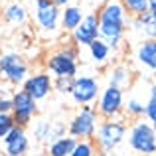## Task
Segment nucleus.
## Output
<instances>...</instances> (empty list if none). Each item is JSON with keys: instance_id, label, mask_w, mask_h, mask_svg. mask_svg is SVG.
<instances>
[{"instance_id": "26", "label": "nucleus", "mask_w": 156, "mask_h": 156, "mask_svg": "<svg viewBox=\"0 0 156 156\" xmlns=\"http://www.w3.org/2000/svg\"><path fill=\"white\" fill-rule=\"evenodd\" d=\"M14 126H16V122H14V119H12L10 113H2L0 115V142H2V138L10 133Z\"/></svg>"}, {"instance_id": "14", "label": "nucleus", "mask_w": 156, "mask_h": 156, "mask_svg": "<svg viewBox=\"0 0 156 156\" xmlns=\"http://www.w3.org/2000/svg\"><path fill=\"white\" fill-rule=\"evenodd\" d=\"M65 129H67V125L61 121H46V119H42V121L34 122V136L42 144H50L55 138L63 136Z\"/></svg>"}, {"instance_id": "4", "label": "nucleus", "mask_w": 156, "mask_h": 156, "mask_svg": "<svg viewBox=\"0 0 156 156\" xmlns=\"http://www.w3.org/2000/svg\"><path fill=\"white\" fill-rule=\"evenodd\" d=\"M101 117L93 105H81L79 111L67 122V134L75 140H93Z\"/></svg>"}, {"instance_id": "22", "label": "nucleus", "mask_w": 156, "mask_h": 156, "mask_svg": "<svg viewBox=\"0 0 156 156\" xmlns=\"http://www.w3.org/2000/svg\"><path fill=\"white\" fill-rule=\"evenodd\" d=\"M121 4L125 6L130 18H136V16L148 12V0H121Z\"/></svg>"}, {"instance_id": "8", "label": "nucleus", "mask_w": 156, "mask_h": 156, "mask_svg": "<svg viewBox=\"0 0 156 156\" xmlns=\"http://www.w3.org/2000/svg\"><path fill=\"white\" fill-rule=\"evenodd\" d=\"M0 77L10 85H22L28 77V63L18 53L0 55Z\"/></svg>"}, {"instance_id": "11", "label": "nucleus", "mask_w": 156, "mask_h": 156, "mask_svg": "<svg viewBox=\"0 0 156 156\" xmlns=\"http://www.w3.org/2000/svg\"><path fill=\"white\" fill-rule=\"evenodd\" d=\"M0 150L2 156H26L30 150V138H28V130L24 126L16 125L0 142Z\"/></svg>"}, {"instance_id": "12", "label": "nucleus", "mask_w": 156, "mask_h": 156, "mask_svg": "<svg viewBox=\"0 0 156 156\" xmlns=\"http://www.w3.org/2000/svg\"><path fill=\"white\" fill-rule=\"evenodd\" d=\"M22 89L34 101H42L53 91V77L48 71H36L26 77V81L22 83Z\"/></svg>"}, {"instance_id": "27", "label": "nucleus", "mask_w": 156, "mask_h": 156, "mask_svg": "<svg viewBox=\"0 0 156 156\" xmlns=\"http://www.w3.org/2000/svg\"><path fill=\"white\" fill-rule=\"evenodd\" d=\"M71 83L73 79H67V77H55L53 79V89L61 95H69L71 93Z\"/></svg>"}, {"instance_id": "24", "label": "nucleus", "mask_w": 156, "mask_h": 156, "mask_svg": "<svg viewBox=\"0 0 156 156\" xmlns=\"http://www.w3.org/2000/svg\"><path fill=\"white\" fill-rule=\"evenodd\" d=\"M122 111H125L129 117L140 119V117H144V103H142V101H138L136 97H129V101H125Z\"/></svg>"}, {"instance_id": "32", "label": "nucleus", "mask_w": 156, "mask_h": 156, "mask_svg": "<svg viewBox=\"0 0 156 156\" xmlns=\"http://www.w3.org/2000/svg\"><path fill=\"white\" fill-rule=\"evenodd\" d=\"M154 79H156V71H154Z\"/></svg>"}, {"instance_id": "23", "label": "nucleus", "mask_w": 156, "mask_h": 156, "mask_svg": "<svg viewBox=\"0 0 156 156\" xmlns=\"http://www.w3.org/2000/svg\"><path fill=\"white\" fill-rule=\"evenodd\" d=\"M69 156H97V146L93 140H77Z\"/></svg>"}, {"instance_id": "5", "label": "nucleus", "mask_w": 156, "mask_h": 156, "mask_svg": "<svg viewBox=\"0 0 156 156\" xmlns=\"http://www.w3.org/2000/svg\"><path fill=\"white\" fill-rule=\"evenodd\" d=\"M129 146L140 156H154L156 154V133L152 130L150 122H144L142 119L130 125L129 129Z\"/></svg>"}, {"instance_id": "29", "label": "nucleus", "mask_w": 156, "mask_h": 156, "mask_svg": "<svg viewBox=\"0 0 156 156\" xmlns=\"http://www.w3.org/2000/svg\"><path fill=\"white\" fill-rule=\"evenodd\" d=\"M55 6H59V8H65V6H69L71 4V0H51Z\"/></svg>"}, {"instance_id": "20", "label": "nucleus", "mask_w": 156, "mask_h": 156, "mask_svg": "<svg viewBox=\"0 0 156 156\" xmlns=\"http://www.w3.org/2000/svg\"><path fill=\"white\" fill-rule=\"evenodd\" d=\"M109 85L119 89H125L130 85V69L126 65H115L109 71Z\"/></svg>"}, {"instance_id": "34", "label": "nucleus", "mask_w": 156, "mask_h": 156, "mask_svg": "<svg viewBox=\"0 0 156 156\" xmlns=\"http://www.w3.org/2000/svg\"><path fill=\"white\" fill-rule=\"evenodd\" d=\"M0 156H2V154H0Z\"/></svg>"}, {"instance_id": "10", "label": "nucleus", "mask_w": 156, "mask_h": 156, "mask_svg": "<svg viewBox=\"0 0 156 156\" xmlns=\"http://www.w3.org/2000/svg\"><path fill=\"white\" fill-rule=\"evenodd\" d=\"M101 93L99 81L91 75H75L71 83V99L77 105H93Z\"/></svg>"}, {"instance_id": "18", "label": "nucleus", "mask_w": 156, "mask_h": 156, "mask_svg": "<svg viewBox=\"0 0 156 156\" xmlns=\"http://www.w3.org/2000/svg\"><path fill=\"white\" fill-rule=\"evenodd\" d=\"M75 138L69 136V134H63V136L55 138L53 142L48 144V156H69L75 146Z\"/></svg>"}, {"instance_id": "17", "label": "nucleus", "mask_w": 156, "mask_h": 156, "mask_svg": "<svg viewBox=\"0 0 156 156\" xmlns=\"http://www.w3.org/2000/svg\"><path fill=\"white\" fill-rule=\"evenodd\" d=\"M81 20H83V10H81L79 6L69 4V6L61 8V18H59V28L61 30H65V32L71 34V32L81 24Z\"/></svg>"}, {"instance_id": "31", "label": "nucleus", "mask_w": 156, "mask_h": 156, "mask_svg": "<svg viewBox=\"0 0 156 156\" xmlns=\"http://www.w3.org/2000/svg\"><path fill=\"white\" fill-rule=\"evenodd\" d=\"M152 130H154V133H156V122H154V125H152Z\"/></svg>"}, {"instance_id": "21", "label": "nucleus", "mask_w": 156, "mask_h": 156, "mask_svg": "<svg viewBox=\"0 0 156 156\" xmlns=\"http://www.w3.org/2000/svg\"><path fill=\"white\" fill-rule=\"evenodd\" d=\"M87 50H89V55H91V59L95 61V63H105L111 57V48L107 46L101 38H97L93 44H89Z\"/></svg>"}, {"instance_id": "9", "label": "nucleus", "mask_w": 156, "mask_h": 156, "mask_svg": "<svg viewBox=\"0 0 156 156\" xmlns=\"http://www.w3.org/2000/svg\"><path fill=\"white\" fill-rule=\"evenodd\" d=\"M36 113H38V101H34L24 89L14 91V95H12V111H10V115H12V119H14L16 125L26 129V126L34 121Z\"/></svg>"}, {"instance_id": "13", "label": "nucleus", "mask_w": 156, "mask_h": 156, "mask_svg": "<svg viewBox=\"0 0 156 156\" xmlns=\"http://www.w3.org/2000/svg\"><path fill=\"white\" fill-rule=\"evenodd\" d=\"M71 38L77 48H87L89 44L95 42L99 38V20H97V14L83 16L81 24L71 32Z\"/></svg>"}, {"instance_id": "2", "label": "nucleus", "mask_w": 156, "mask_h": 156, "mask_svg": "<svg viewBox=\"0 0 156 156\" xmlns=\"http://www.w3.org/2000/svg\"><path fill=\"white\" fill-rule=\"evenodd\" d=\"M126 133H129V125L122 117L103 119L95 130V136H93V142L99 150V156H109L113 150H117L119 144L125 140Z\"/></svg>"}, {"instance_id": "3", "label": "nucleus", "mask_w": 156, "mask_h": 156, "mask_svg": "<svg viewBox=\"0 0 156 156\" xmlns=\"http://www.w3.org/2000/svg\"><path fill=\"white\" fill-rule=\"evenodd\" d=\"M79 55H77V48L73 46H63L59 50L51 51L46 57V71L55 79V77H67L73 79L79 69Z\"/></svg>"}, {"instance_id": "1", "label": "nucleus", "mask_w": 156, "mask_h": 156, "mask_svg": "<svg viewBox=\"0 0 156 156\" xmlns=\"http://www.w3.org/2000/svg\"><path fill=\"white\" fill-rule=\"evenodd\" d=\"M97 20H99V38L111 50H117L130 24V16L121 0H105L97 10Z\"/></svg>"}, {"instance_id": "30", "label": "nucleus", "mask_w": 156, "mask_h": 156, "mask_svg": "<svg viewBox=\"0 0 156 156\" xmlns=\"http://www.w3.org/2000/svg\"><path fill=\"white\" fill-rule=\"evenodd\" d=\"M148 10L156 12V0H148Z\"/></svg>"}, {"instance_id": "15", "label": "nucleus", "mask_w": 156, "mask_h": 156, "mask_svg": "<svg viewBox=\"0 0 156 156\" xmlns=\"http://www.w3.org/2000/svg\"><path fill=\"white\" fill-rule=\"evenodd\" d=\"M136 61L156 71V40H142L136 48Z\"/></svg>"}, {"instance_id": "7", "label": "nucleus", "mask_w": 156, "mask_h": 156, "mask_svg": "<svg viewBox=\"0 0 156 156\" xmlns=\"http://www.w3.org/2000/svg\"><path fill=\"white\" fill-rule=\"evenodd\" d=\"M61 8L55 6L51 0H36L34 2V22L46 34H53L59 30Z\"/></svg>"}, {"instance_id": "16", "label": "nucleus", "mask_w": 156, "mask_h": 156, "mask_svg": "<svg viewBox=\"0 0 156 156\" xmlns=\"http://www.w3.org/2000/svg\"><path fill=\"white\" fill-rule=\"evenodd\" d=\"M133 26L138 34L144 36V40H156V12L148 10L144 14L136 16Z\"/></svg>"}, {"instance_id": "28", "label": "nucleus", "mask_w": 156, "mask_h": 156, "mask_svg": "<svg viewBox=\"0 0 156 156\" xmlns=\"http://www.w3.org/2000/svg\"><path fill=\"white\" fill-rule=\"evenodd\" d=\"M10 111H12V97H6L0 93V115L10 113Z\"/></svg>"}, {"instance_id": "25", "label": "nucleus", "mask_w": 156, "mask_h": 156, "mask_svg": "<svg viewBox=\"0 0 156 156\" xmlns=\"http://www.w3.org/2000/svg\"><path fill=\"white\" fill-rule=\"evenodd\" d=\"M144 117L148 119L150 125L156 122V85L148 89V99L144 103Z\"/></svg>"}, {"instance_id": "33", "label": "nucleus", "mask_w": 156, "mask_h": 156, "mask_svg": "<svg viewBox=\"0 0 156 156\" xmlns=\"http://www.w3.org/2000/svg\"><path fill=\"white\" fill-rule=\"evenodd\" d=\"M42 156H48V154H42Z\"/></svg>"}, {"instance_id": "6", "label": "nucleus", "mask_w": 156, "mask_h": 156, "mask_svg": "<svg viewBox=\"0 0 156 156\" xmlns=\"http://www.w3.org/2000/svg\"><path fill=\"white\" fill-rule=\"evenodd\" d=\"M122 107H125V93L122 89L107 85L105 89H101L99 97H97V113L101 119H117L121 117Z\"/></svg>"}, {"instance_id": "19", "label": "nucleus", "mask_w": 156, "mask_h": 156, "mask_svg": "<svg viewBox=\"0 0 156 156\" xmlns=\"http://www.w3.org/2000/svg\"><path fill=\"white\" fill-rule=\"evenodd\" d=\"M4 20H6L8 24H14V26H22V24L28 20L26 6H24V4H20V2L8 4L6 10H4Z\"/></svg>"}]
</instances>
